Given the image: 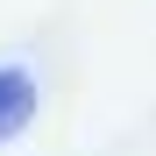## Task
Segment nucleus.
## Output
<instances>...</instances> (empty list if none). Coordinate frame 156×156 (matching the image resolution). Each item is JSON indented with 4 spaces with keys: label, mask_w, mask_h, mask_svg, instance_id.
<instances>
[{
    "label": "nucleus",
    "mask_w": 156,
    "mask_h": 156,
    "mask_svg": "<svg viewBox=\"0 0 156 156\" xmlns=\"http://www.w3.org/2000/svg\"><path fill=\"white\" fill-rule=\"evenodd\" d=\"M36 121V71L29 64H0V149Z\"/></svg>",
    "instance_id": "obj_1"
}]
</instances>
